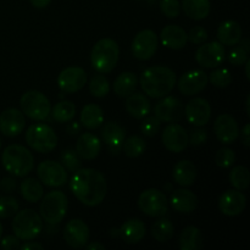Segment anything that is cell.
<instances>
[{
  "label": "cell",
  "mask_w": 250,
  "mask_h": 250,
  "mask_svg": "<svg viewBox=\"0 0 250 250\" xmlns=\"http://www.w3.org/2000/svg\"><path fill=\"white\" fill-rule=\"evenodd\" d=\"M188 122L195 127H204L211 117V105L204 98H194L183 110Z\"/></svg>",
  "instance_id": "cell-15"
},
{
  "label": "cell",
  "mask_w": 250,
  "mask_h": 250,
  "mask_svg": "<svg viewBox=\"0 0 250 250\" xmlns=\"http://www.w3.org/2000/svg\"><path fill=\"white\" fill-rule=\"evenodd\" d=\"M214 132L222 144H232L238 138L239 126L233 116L229 114H222L215 120Z\"/></svg>",
  "instance_id": "cell-19"
},
{
  "label": "cell",
  "mask_w": 250,
  "mask_h": 250,
  "mask_svg": "<svg viewBox=\"0 0 250 250\" xmlns=\"http://www.w3.org/2000/svg\"><path fill=\"white\" fill-rule=\"evenodd\" d=\"M138 207L143 214L150 217H161L168 211L166 195L159 189H146L139 195Z\"/></svg>",
  "instance_id": "cell-9"
},
{
  "label": "cell",
  "mask_w": 250,
  "mask_h": 250,
  "mask_svg": "<svg viewBox=\"0 0 250 250\" xmlns=\"http://www.w3.org/2000/svg\"><path fill=\"white\" fill-rule=\"evenodd\" d=\"M247 205V198L241 190H226L220 197L219 209L226 216H238L244 211Z\"/></svg>",
  "instance_id": "cell-20"
},
{
  "label": "cell",
  "mask_w": 250,
  "mask_h": 250,
  "mask_svg": "<svg viewBox=\"0 0 250 250\" xmlns=\"http://www.w3.org/2000/svg\"><path fill=\"white\" fill-rule=\"evenodd\" d=\"M53 119L55 121L65 124V122L71 121L76 115V106L72 102L63 100V102L58 103L53 107Z\"/></svg>",
  "instance_id": "cell-36"
},
{
  "label": "cell",
  "mask_w": 250,
  "mask_h": 250,
  "mask_svg": "<svg viewBox=\"0 0 250 250\" xmlns=\"http://www.w3.org/2000/svg\"><path fill=\"white\" fill-rule=\"evenodd\" d=\"M116 236L124 239L128 244H136L143 239L146 236V226L143 221L138 219H131L125 222L119 229H115Z\"/></svg>",
  "instance_id": "cell-26"
},
{
  "label": "cell",
  "mask_w": 250,
  "mask_h": 250,
  "mask_svg": "<svg viewBox=\"0 0 250 250\" xmlns=\"http://www.w3.org/2000/svg\"><path fill=\"white\" fill-rule=\"evenodd\" d=\"M146 148V141L139 136H131L124 141L122 144V150L128 158H137L144 153Z\"/></svg>",
  "instance_id": "cell-37"
},
{
  "label": "cell",
  "mask_w": 250,
  "mask_h": 250,
  "mask_svg": "<svg viewBox=\"0 0 250 250\" xmlns=\"http://www.w3.org/2000/svg\"><path fill=\"white\" fill-rule=\"evenodd\" d=\"M182 10L189 19L199 21L209 16L211 11L210 0H182Z\"/></svg>",
  "instance_id": "cell-30"
},
{
  "label": "cell",
  "mask_w": 250,
  "mask_h": 250,
  "mask_svg": "<svg viewBox=\"0 0 250 250\" xmlns=\"http://www.w3.org/2000/svg\"><path fill=\"white\" fill-rule=\"evenodd\" d=\"M26 119L17 109H7L0 115V132L6 137H16L24 129Z\"/></svg>",
  "instance_id": "cell-21"
},
{
  "label": "cell",
  "mask_w": 250,
  "mask_h": 250,
  "mask_svg": "<svg viewBox=\"0 0 250 250\" xmlns=\"http://www.w3.org/2000/svg\"><path fill=\"white\" fill-rule=\"evenodd\" d=\"M70 186L73 195L87 207H97L106 197V180L102 172L94 168H80L76 171Z\"/></svg>",
  "instance_id": "cell-1"
},
{
  "label": "cell",
  "mask_w": 250,
  "mask_h": 250,
  "mask_svg": "<svg viewBox=\"0 0 250 250\" xmlns=\"http://www.w3.org/2000/svg\"><path fill=\"white\" fill-rule=\"evenodd\" d=\"M89 227L82 220L73 219L66 224L63 238L71 248H83L89 241Z\"/></svg>",
  "instance_id": "cell-16"
},
{
  "label": "cell",
  "mask_w": 250,
  "mask_h": 250,
  "mask_svg": "<svg viewBox=\"0 0 250 250\" xmlns=\"http://www.w3.org/2000/svg\"><path fill=\"white\" fill-rule=\"evenodd\" d=\"M20 106L23 115L37 121L48 119L51 111V104L49 99L38 90H29L24 93L20 100Z\"/></svg>",
  "instance_id": "cell-8"
},
{
  "label": "cell",
  "mask_w": 250,
  "mask_h": 250,
  "mask_svg": "<svg viewBox=\"0 0 250 250\" xmlns=\"http://www.w3.org/2000/svg\"><path fill=\"white\" fill-rule=\"evenodd\" d=\"M225 48L220 42L203 44L195 53V60L202 67L215 68L225 60Z\"/></svg>",
  "instance_id": "cell-14"
},
{
  "label": "cell",
  "mask_w": 250,
  "mask_h": 250,
  "mask_svg": "<svg viewBox=\"0 0 250 250\" xmlns=\"http://www.w3.org/2000/svg\"><path fill=\"white\" fill-rule=\"evenodd\" d=\"M217 38L222 45L234 46L241 42L242 39V28L239 23L236 21H229L222 22L217 29Z\"/></svg>",
  "instance_id": "cell-28"
},
{
  "label": "cell",
  "mask_w": 250,
  "mask_h": 250,
  "mask_svg": "<svg viewBox=\"0 0 250 250\" xmlns=\"http://www.w3.org/2000/svg\"><path fill=\"white\" fill-rule=\"evenodd\" d=\"M229 181L236 189L246 190L250 185L249 170L246 166H236L232 168L231 173H229Z\"/></svg>",
  "instance_id": "cell-38"
},
{
  "label": "cell",
  "mask_w": 250,
  "mask_h": 250,
  "mask_svg": "<svg viewBox=\"0 0 250 250\" xmlns=\"http://www.w3.org/2000/svg\"><path fill=\"white\" fill-rule=\"evenodd\" d=\"M209 82V76L202 70H193L186 72L178 80V89L186 97L195 95L202 92Z\"/></svg>",
  "instance_id": "cell-17"
},
{
  "label": "cell",
  "mask_w": 250,
  "mask_h": 250,
  "mask_svg": "<svg viewBox=\"0 0 250 250\" xmlns=\"http://www.w3.org/2000/svg\"><path fill=\"white\" fill-rule=\"evenodd\" d=\"M20 248L22 250H43V246L39 243H36V242H27L23 246H20Z\"/></svg>",
  "instance_id": "cell-52"
},
{
  "label": "cell",
  "mask_w": 250,
  "mask_h": 250,
  "mask_svg": "<svg viewBox=\"0 0 250 250\" xmlns=\"http://www.w3.org/2000/svg\"><path fill=\"white\" fill-rule=\"evenodd\" d=\"M241 139L242 143L244 144L246 148H249L250 146V124H247L246 126L243 127L241 133Z\"/></svg>",
  "instance_id": "cell-51"
},
{
  "label": "cell",
  "mask_w": 250,
  "mask_h": 250,
  "mask_svg": "<svg viewBox=\"0 0 250 250\" xmlns=\"http://www.w3.org/2000/svg\"><path fill=\"white\" fill-rule=\"evenodd\" d=\"M248 60V51L242 45L234 46L229 53V61L234 66H242Z\"/></svg>",
  "instance_id": "cell-46"
},
{
  "label": "cell",
  "mask_w": 250,
  "mask_h": 250,
  "mask_svg": "<svg viewBox=\"0 0 250 250\" xmlns=\"http://www.w3.org/2000/svg\"><path fill=\"white\" fill-rule=\"evenodd\" d=\"M141 87L151 98H163L170 94L177 82V76L166 66H151L141 75Z\"/></svg>",
  "instance_id": "cell-2"
},
{
  "label": "cell",
  "mask_w": 250,
  "mask_h": 250,
  "mask_svg": "<svg viewBox=\"0 0 250 250\" xmlns=\"http://www.w3.org/2000/svg\"><path fill=\"white\" fill-rule=\"evenodd\" d=\"M244 65H246V76H247V78H248V80H250V72H249L250 60H249V59H248V60L246 61V63H244Z\"/></svg>",
  "instance_id": "cell-56"
},
{
  "label": "cell",
  "mask_w": 250,
  "mask_h": 250,
  "mask_svg": "<svg viewBox=\"0 0 250 250\" xmlns=\"http://www.w3.org/2000/svg\"><path fill=\"white\" fill-rule=\"evenodd\" d=\"M61 163H62V166L66 170L73 173L77 170H80L81 165H82L80 155L76 153V150H72V149H66V150L62 151V154H61Z\"/></svg>",
  "instance_id": "cell-40"
},
{
  "label": "cell",
  "mask_w": 250,
  "mask_h": 250,
  "mask_svg": "<svg viewBox=\"0 0 250 250\" xmlns=\"http://www.w3.org/2000/svg\"><path fill=\"white\" fill-rule=\"evenodd\" d=\"M29 1L37 9H44V7H46L50 4L51 0H29Z\"/></svg>",
  "instance_id": "cell-53"
},
{
  "label": "cell",
  "mask_w": 250,
  "mask_h": 250,
  "mask_svg": "<svg viewBox=\"0 0 250 250\" xmlns=\"http://www.w3.org/2000/svg\"><path fill=\"white\" fill-rule=\"evenodd\" d=\"M67 131H68V133H70V134H76L78 131H80V127H78V125L76 124V122H72V124L68 126Z\"/></svg>",
  "instance_id": "cell-55"
},
{
  "label": "cell",
  "mask_w": 250,
  "mask_h": 250,
  "mask_svg": "<svg viewBox=\"0 0 250 250\" xmlns=\"http://www.w3.org/2000/svg\"><path fill=\"white\" fill-rule=\"evenodd\" d=\"M170 204L180 214H190L198 205V198L192 190L177 189L170 197Z\"/></svg>",
  "instance_id": "cell-25"
},
{
  "label": "cell",
  "mask_w": 250,
  "mask_h": 250,
  "mask_svg": "<svg viewBox=\"0 0 250 250\" xmlns=\"http://www.w3.org/2000/svg\"><path fill=\"white\" fill-rule=\"evenodd\" d=\"M161 121L156 116H146L141 125V131L144 136L153 137L160 131Z\"/></svg>",
  "instance_id": "cell-44"
},
{
  "label": "cell",
  "mask_w": 250,
  "mask_h": 250,
  "mask_svg": "<svg viewBox=\"0 0 250 250\" xmlns=\"http://www.w3.org/2000/svg\"><path fill=\"white\" fill-rule=\"evenodd\" d=\"M1 234H2V226L1 224H0V239H1Z\"/></svg>",
  "instance_id": "cell-58"
},
{
  "label": "cell",
  "mask_w": 250,
  "mask_h": 250,
  "mask_svg": "<svg viewBox=\"0 0 250 250\" xmlns=\"http://www.w3.org/2000/svg\"><path fill=\"white\" fill-rule=\"evenodd\" d=\"M20 190L23 197L29 203H37L43 198L44 187L41 181L36 178H26L20 185Z\"/></svg>",
  "instance_id": "cell-34"
},
{
  "label": "cell",
  "mask_w": 250,
  "mask_h": 250,
  "mask_svg": "<svg viewBox=\"0 0 250 250\" xmlns=\"http://www.w3.org/2000/svg\"><path fill=\"white\" fill-rule=\"evenodd\" d=\"M26 142L29 148L37 153L48 154L58 146V137L50 126L45 124H36L27 129Z\"/></svg>",
  "instance_id": "cell-7"
},
{
  "label": "cell",
  "mask_w": 250,
  "mask_h": 250,
  "mask_svg": "<svg viewBox=\"0 0 250 250\" xmlns=\"http://www.w3.org/2000/svg\"><path fill=\"white\" fill-rule=\"evenodd\" d=\"M84 247L88 250H105L104 244L99 243V242H95V243H90V244H85Z\"/></svg>",
  "instance_id": "cell-54"
},
{
  "label": "cell",
  "mask_w": 250,
  "mask_h": 250,
  "mask_svg": "<svg viewBox=\"0 0 250 250\" xmlns=\"http://www.w3.org/2000/svg\"><path fill=\"white\" fill-rule=\"evenodd\" d=\"M19 211V202L14 197H0V219H9Z\"/></svg>",
  "instance_id": "cell-41"
},
{
  "label": "cell",
  "mask_w": 250,
  "mask_h": 250,
  "mask_svg": "<svg viewBox=\"0 0 250 250\" xmlns=\"http://www.w3.org/2000/svg\"><path fill=\"white\" fill-rule=\"evenodd\" d=\"M203 247V234L198 227L188 226L180 236L181 250H199Z\"/></svg>",
  "instance_id": "cell-33"
},
{
  "label": "cell",
  "mask_w": 250,
  "mask_h": 250,
  "mask_svg": "<svg viewBox=\"0 0 250 250\" xmlns=\"http://www.w3.org/2000/svg\"><path fill=\"white\" fill-rule=\"evenodd\" d=\"M161 43L164 46L173 50L185 48L188 42V36L182 27L177 24H167L160 33Z\"/></svg>",
  "instance_id": "cell-22"
},
{
  "label": "cell",
  "mask_w": 250,
  "mask_h": 250,
  "mask_svg": "<svg viewBox=\"0 0 250 250\" xmlns=\"http://www.w3.org/2000/svg\"><path fill=\"white\" fill-rule=\"evenodd\" d=\"M102 150V143L99 138L93 133H82L76 143V153L81 159L93 160L99 155Z\"/></svg>",
  "instance_id": "cell-23"
},
{
  "label": "cell",
  "mask_w": 250,
  "mask_h": 250,
  "mask_svg": "<svg viewBox=\"0 0 250 250\" xmlns=\"http://www.w3.org/2000/svg\"><path fill=\"white\" fill-rule=\"evenodd\" d=\"M126 110L132 117L134 119H144L150 114L151 104L148 98L141 93H132L131 95L127 97L126 100Z\"/></svg>",
  "instance_id": "cell-27"
},
{
  "label": "cell",
  "mask_w": 250,
  "mask_h": 250,
  "mask_svg": "<svg viewBox=\"0 0 250 250\" xmlns=\"http://www.w3.org/2000/svg\"><path fill=\"white\" fill-rule=\"evenodd\" d=\"M247 114H248V116H250V97L247 98Z\"/></svg>",
  "instance_id": "cell-57"
},
{
  "label": "cell",
  "mask_w": 250,
  "mask_h": 250,
  "mask_svg": "<svg viewBox=\"0 0 250 250\" xmlns=\"http://www.w3.org/2000/svg\"><path fill=\"white\" fill-rule=\"evenodd\" d=\"M197 178V167L189 160H181L173 167V180L182 187H188Z\"/></svg>",
  "instance_id": "cell-29"
},
{
  "label": "cell",
  "mask_w": 250,
  "mask_h": 250,
  "mask_svg": "<svg viewBox=\"0 0 250 250\" xmlns=\"http://www.w3.org/2000/svg\"><path fill=\"white\" fill-rule=\"evenodd\" d=\"M0 189L4 193H14L16 189V180L12 177H4L0 182Z\"/></svg>",
  "instance_id": "cell-50"
},
{
  "label": "cell",
  "mask_w": 250,
  "mask_h": 250,
  "mask_svg": "<svg viewBox=\"0 0 250 250\" xmlns=\"http://www.w3.org/2000/svg\"><path fill=\"white\" fill-rule=\"evenodd\" d=\"M67 197L61 190H51L43 195L39 205V215L49 225L60 224L67 212Z\"/></svg>",
  "instance_id": "cell-6"
},
{
  "label": "cell",
  "mask_w": 250,
  "mask_h": 250,
  "mask_svg": "<svg viewBox=\"0 0 250 250\" xmlns=\"http://www.w3.org/2000/svg\"><path fill=\"white\" fill-rule=\"evenodd\" d=\"M160 10L168 19H175L181 12V2L178 0H160Z\"/></svg>",
  "instance_id": "cell-45"
},
{
  "label": "cell",
  "mask_w": 250,
  "mask_h": 250,
  "mask_svg": "<svg viewBox=\"0 0 250 250\" xmlns=\"http://www.w3.org/2000/svg\"><path fill=\"white\" fill-rule=\"evenodd\" d=\"M89 90L93 97L104 98L110 92V83L104 75H95L89 82Z\"/></svg>",
  "instance_id": "cell-39"
},
{
  "label": "cell",
  "mask_w": 250,
  "mask_h": 250,
  "mask_svg": "<svg viewBox=\"0 0 250 250\" xmlns=\"http://www.w3.org/2000/svg\"><path fill=\"white\" fill-rule=\"evenodd\" d=\"M208 139V132L205 131L202 127H198V128L193 129L192 133H190V137H188V141L192 146H203V144L207 142Z\"/></svg>",
  "instance_id": "cell-48"
},
{
  "label": "cell",
  "mask_w": 250,
  "mask_h": 250,
  "mask_svg": "<svg viewBox=\"0 0 250 250\" xmlns=\"http://www.w3.org/2000/svg\"><path fill=\"white\" fill-rule=\"evenodd\" d=\"M209 81L216 88H226L231 84L232 75L227 68H219L212 71L209 76Z\"/></svg>",
  "instance_id": "cell-42"
},
{
  "label": "cell",
  "mask_w": 250,
  "mask_h": 250,
  "mask_svg": "<svg viewBox=\"0 0 250 250\" xmlns=\"http://www.w3.org/2000/svg\"><path fill=\"white\" fill-rule=\"evenodd\" d=\"M1 163L6 172L15 177H26L34 167L33 155L21 144L7 146L2 151Z\"/></svg>",
  "instance_id": "cell-3"
},
{
  "label": "cell",
  "mask_w": 250,
  "mask_h": 250,
  "mask_svg": "<svg viewBox=\"0 0 250 250\" xmlns=\"http://www.w3.org/2000/svg\"><path fill=\"white\" fill-rule=\"evenodd\" d=\"M173 233H175V227H173L172 222L166 217L161 216L151 226V236L154 237L155 241L160 242V243L170 241L173 237Z\"/></svg>",
  "instance_id": "cell-35"
},
{
  "label": "cell",
  "mask_w": 250,
  "mask_h": 250,
  "mask_svg": "<svg viewBox=\"0 0 250 250\" xmlns=\"http://www.w3.org/2000/svg\"><path fill=\"white\" fill-rule=\"evenodd\" d=\"M20 239L16 236H6L0 242V247L5 250H14L20 248Z\"/></svg>",
  "instance_id": "cell-49"
},
{
  "label": "cell",
  "mask_w": 250,
  "mask_h": 250,
  "mask_svg": "<svg viewBox=\"0 0 250 250\" xmlns=\"http://www.w3.org/2000/svg\"><path fill=\"white\" fill-rule=\"evenodd\" d=\"M236 161V154L232 149L229 148H222L220 149L219 151L215 155V163L219 167L222 168H229L231 167L232 165Z\"/></svg>",
  "instance_id": "cell-43"
},
{
  "label": "cell",
  "mask_w": 250,
  "mask_h": 250,
  "mask_svg": "<svg viewBox=\"0 0 250 250\" xmlns=\"http://www.w3.org/2000/svg\"><path fill=\"white\" fill-rule=\"evenodd\" d=\"M183 105L180 99L175 97H163L160 102L156 103L154 114L160 121L176 122L182 117Z\"/></svg>",
  "instance_id": "cell-18"
},
{
  "label": "cell",
  "mask_w": 250,
  "mask_h": 250,
  "mask_svg": "<svg viewBox=\"0 0 250 250\" xmlns=\"http://www.w3.org/2000/svg\"><path fill=\"white\" fill-rule=\"evenodd\" d=\"M188 133L181 125L170 124L164 128L161 141L164 146L171 153H181L188 146Z\"/></svg>",
  "instance_id": "cell-12"
},
{
  "label": "cell",
  "mask_w": 250,
  "mask_h": 250,
  "mask_svg": "<svg viewBox=\"0 0 250 250\" xmlns=\"http://www.w3.org/2000/svg\"><path fill=\"white\" fill-rule=\"evenodd\" d=\"M12 231L20 241H32L43 231V219L32 209L17 211L12 220Z\"/></svg>",
  "instance_id": "cell-5"
},
{
  "label": "cell",
  "mask_w": 250,
  "mask_h": 250,
  "mask_svg": "<svg viewBox=\"0 0 250 250\" xmlns=\"http://www.w3.org/2000/svg\"><path fill=\"white\" fill-rule=\"evenodd\" d=\"M39 181L48 187H61L67 182V172L62 164L44 160L37 167Z\"/></svg>",
  "instance_id": "cell-10"
},
{
  "label": "cell",
  "mask_w": 250,
  "mask_h": 250,
  "mask_svg": "<svg viewBox=\"0 0 250 250\" xmlns=\"http://www.w3.org/2000/svg\"><path fill=\"white\" fill-rule=\"evenodd\" d=\"M87 83V72L82 67L71 66L58 76V84L63 93H76Z\"/></svg>",
  "instance_id": "cell-13"
},
{
  "label": "cell",
  "mask_w": 250,
  "mask_h": 250,
  "mask_svg": "<svg viewBox=\"0 0 250 250\" xmlns=\"http://www.w3.org/2000/svg\"><path fill=\"white\" fill-rule=\"evenodd\" d=\"M104 122V112L97 104L85 105L81 112V124L87 129H95Z\"/></svg>",
  "instance_id": "cell-31"
},
{
  "label": "cell",
  "mask_w": 250,
  "mask_h": 250,
  "mask_svg": "<svg viewBox=\"0 0 250 250\" xmlns=\"http://www.w3.org/2000/svg\"><path fill=\"white\" fill-rule=\"evenodd\" d=\"M138 80L132 72H122L114 82V92L117 97L127 98L136 90Z\"/></svg>",
  "instance_id": "cell-32"
},
{
  "label": "cell",
  "mask_w": 250,
  "mask_h": 250,
  "mask_svg": "<svg viewBox=\"0 0 250 250\" xmlns=\"http://www.w3.org/2000/svg\"><path fill=\"white\" fill-rule=\"evenodd\" d=\"M187 36H188V39H189L193 44L199 45V44H203L208 39V32L205 31V28H203V27L197 26V27H193Z\"/></svg>",
  "instance_id": "cell-47"
},
{
  "label": "cell",
  "mask_w": 250,
  "mask_h": 250,
  "mask_svg": "<svg viewBox=\"0 0 250 250\" xmlns=\"http://www.w3.org/2000/svg\"><path fill=\"white\" fill-rule=\"evenodd\" d=\"M156 49H158V36L151 29H143L134 37L132 51L138 60L146 61L151 59Z\"/></svg>",
  "instance_id": "cell-11"
},
{
  "label": "cell",
  "mask_w": 250,
  "mask_h": 250,
  "mask_svg": "<svg viewBox=\"0 0 250 250\" xmlns=\"http://www.w3.org/2000/svg\"><path fill=\"white\" fill-rule=\"evenodd\" d=\"M102 137L112 154H119L122 150V144L126 138V131L116 122H107L102 131Z\"/></svg>",
  "instance_id": "cell-24"
},
{
  "label": "cell",
  "mask_w": 250,
  "mask_h": 250,
  "mask_svg": "<svg viewBox=\"0 0 250 250\" xmlns=\"http://www.w3.org/2000/svg\"><path fill=\"white\" fill-rule=\"evenodd\" d=\"M0 148H1V139H0Z\"/></svg>",
  "instance_id": "cell-59"
},
{
  "label": "cell",
  "mask_w": 250,
  "mask_h": 250,
  "mask_svg": "<svg viewBox=\"0 0 250 250\" xmlns=\"http://www.w3.org/2000/svg\"><path fill=\"white\" fill-rule=\"evenodd\" d=\"M119 45L111 38H103L98 42L90 54L93 68L99 73H109L116 67L119 61Z\"/></svg>",
  "instance_id": "cell-4"
}]
</instances>
